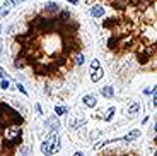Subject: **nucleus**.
Here are the masks:
<instances>
[{
  "mask_svg": "<svg viewBox=\"0 0 157 156\" xmlns=\"http://www.w3.org/2000/svg\"><path fill=\"white\" fill-rule=\"evenodd\" d=\"M91 16H92V17H102V16H104V7H102V5H101V3H94V5H92V9H91Z\"/></svg>",
  "mask_w": 157,
  "mask_h": 156,
  "instance_id": "f257e3e1",
  "label": "nucleus"
},
{
  "mask_svg": "<svg viewBox=\"0 0 157 156\" xmlns=\"http://www.w3.org/2000/svg\"><path fill=\"white\" fill-rule=\"evenodd\" d=\"M44 12H48V14L60 12V3L58 2H48V3H44Z\"/></svg>",
  "mask_w": 157,
  "mask_h": 156,
  "instance_id": "f03ea898",
  "label": "nucleus"
},
{
  "mask_svg": "<svg viewBox=\"0 0 157 156\" xmlns=\"http://www.w3.org/2000/svg\"><path fill=\"white\" fill-rule=\"evenodd\" d=\"M82 101H84V105L89 106V108H94V106L98 105V99H96L94 95H85V96L82 98Z\"/></svg>",
  "mask_w": 157,
  "mask_h": 156,
  "instance_id": "7ed1b4c3",
  "label": "nucleus"
},
{
  "mask_svg": "<svg viewBox=\"0 0 157 156\" xmlns=\"http://www.w3.org/2000/svg\"><path fill=\"white\" fill-rule=\"evenodd\" d=\"M101 95L104 98H113L115 96V88H113V86H104V88L101 89Z\"/></svg>",
  "mask_w": 157,
  "mask_h": 156,
  "instance_id": "20e7f679",
  "label": "nucleus"
},
{
  "mask_svg": "<svg viewBox=\"0 0 157 156\" xmlns=\"http://www.w3.org/2000/svg\"><path fill=\"white\" fill-rule=\"evenodd\" d=\"M46 125H48L51 130H57V129L60 127V122L55 117H51V118H48V120H46Z\"/></svg>",
  "mask_w": 157,
  "mask_h": 156,
  "instance_id": "39448f33",
  "label": "nucleus"
},
{
  "mask_svg": "<svg viewBox=\"0 0 157 156\" xmlns=\"http://www.w3.org/2000/svg\"><path fill=\"white\" fill-rule=\"evenodd\" d=\"M140 136V130H132L128 136H125V137H121V139H116V141H133V139H137V137Z\"/></svg>",
  "mask_w": 157,
  "mask_h": 156,
  "instance_id": "423d86ee",
  "label": "nucleus"
},
{
  "mask_svg": "<svg viewBox=\"0 0 157 156\" xmlns=\"http://www.w3.org/2000/svg\"><path fill=\"white\" fill-rule=\"evenodd\" d=\"M138 110H140V105H138L137 101H132V103L128 105V113H130V115H135V113H138Z\"/></svg>",
  "mask_w": 157,
  "mask_h": 156,
  "instance_id": "0eeeda50",
  "label": "nucleus"
},
{
  "mask_svg": "<svg viewBox=\"0 0 157 156\" xmlns=\"http://www.w3.org/2000/svg\"><path fill=\"white\" fill-rule=\"evenodd\" d=\"M115 113H116V108H115V106H109V108H108V112H106V115H104V120H106V122H111V120H113V117H115Z\"/></svg>",
  "mask_w": 157,
  "mask_h": 156,
  "instance_id": "6e6552de",
  "label": "nucleus"
},
{
  "mask_svg": "<svg viewBox=\"0 0 157 156\" xmlns=\"http://www.w3.org/2000/svg\"><path fill=\"white\" fill-rule=\"evenodd\" d=\"M102 76H104V72H102V69H96V70H94V72L91 74V79H92L94 82H98V81H99V79H101V77H102Z\"/></svg>",
  "mask_w": 157,
  "mask_h": 156,
  "instance_id": "1a4fd4ad",
  "label": "nucleus"
},
{
  "mask_svg": "<svg viewBox=\"0 0 157 156\" xmlns=\"http://www.w3.org/2000/svg\"><path fill=\"white\" fill-rule=\"evenodd\" d=\"M55 113H57V117H61V115H65V113H67V108H65V106L57 105V106H55Z\"/></svg>",
  "mask_w": 157,
  "mask_h": 156,
  "instance_id": "9d476101",
  "label": "nucleus"
},
{
  "mask_svg": "<svg viewBox=\"0 0 157 156\" xmlns=\"http://www.w3.org/2000/svg\"><path fill=\"white\" fill-rule=\"evenodd\" d=\"M41 153H43V155H50V144H48L46 141L41 144Z\"/></svg>",
  "mask_w": 157,
  "mask_h": 156,
  "instance_id": "9b49d317",
  "label": "nucleus"
},
{
  "mask_svg": "<svg viewBox=\"0 0 157 156\" xmlns=\"http://www.w3.org/2000/svg\"><path fill=\"white\" fill-rule=\"evenodd\" d=\"M109 142H113V139H108V141H102V142H98V144H96L94 148H96V149H101V148H104L106 144H109Z\"/></svg>",
  "mask_w": 157,
  "mask_h": 156,
  "instance_id": "f8f14e48",
  "label": "nucleus"
},
{
  "mask_svg": "<svg viewBox=\"0 0 157 156\" xmlns=\"http://www.w3.org/2000/svg\"><path fill=\"white\" fill-rule=\"evenodd\" d=\"M0 88H2V89H9V88H10V82L3 77L2 79V82H0Z\"/></svg>",
  "mask_w": 157,
  "mask_h": 156,
  "instance_id": "ddd939ff",
  "label": "nucleus"
},
{
  "mask_svg": "<svg viewBox=\"0 0 157 156\" xmlns=\"http://www.w3.org/2000/svg\"><path fill=\"white\" fill-rule=\"evenodd\" d=\"M75 64H77V65H82V64H84V55H82V53H77V55H75Z\"/></svg>",
  "mask_w": 157,
  "mask_h": 156,
  "instance_id": "4468645a",
  "label": "nucleus"
},
{
  "mask_svg": "<svg viewBox=\"0 0 157 156\" xmlns=\"http://www.w3.org/2000/svg\"><path fill=\"white\" fill-rule=\"evenodd\" d=\"M99 67H101V64H99L98 59H94L92 62H91V69H92V70H96V69H99Z\"/></svg>",
  "mask_w": 157,
  "mask_h": 156,
  "instance_id": "2eb2a0df",
  "label": "nucleus"
},
{
  "mask_svg": "<svg viewBox=\"0 0 157 156\" xmlns=\"http://www.w3.org/2000/svg\"><path fill=\"white\" fill-rule=\"evenodd\" d=\"M14 65L19 69V67H24V62H22V60H19V59H16V60H14Z\"/></svg>",
  "mask_w": 157,
  "mask_h": 156,
  "instance_id": "dca6fc26",
  "label": "nucleus"
},
{
  "mask_svg": "<svg viewBox=\"0 0 157 156\" xmlns=\"http://www.w3.org/2000/svg\"><path fill=\"white\" fill-rule=\"evenodd\" d=\"M16 86H17V89H19L20 93H24V95H26V89H24V86H22V84H16Z\"/></svg>",
  "mask_w": 157,
  "mask_h": 156,
  "instance_id": "f3484780",
  "label": "nucleus"
},
{
  "mask_svg": "<svg viewBox=\"0 0 157 156\" xmlns=\"http://www.w3.org/2000/svg\"><path fill=\"white\" fill-rule=\"evenodd\" d=\"M34 108H36V112H38V115H43V110H41V106H39V105H36Z\"/></svg>",
  "mask_w": 157,
  "mask_h": 156,
  "instance_id": "a211bd4d",
  "label": "nucleus"
},
{
  "mask_svg": "<svg viewBox=\"0 0 157 156\" xmlns=\"http://www.w3.org/2000/svg\"><path fill=\"white\" fill-rule=\"evenodd\" d=\"M3 77H7V74H5V72H3V69L0 67V79H3Z\"/></svg>",
  "mask_w": 157,
  "mask_h": 156,
  "instance_id": "6ab92c4d",
  "label": "nucleus"
},
{
  "mask_svg": "<svg viewBox=\"0 0 157 156\" xmlns=\"http://www.w3.org/2000/svg\"><path fill=\"white\" fill-rule=\"evenodd\" d=\"M12 2V5H16V3H19V2H24V0H10Z\"/></svg>",
  "mask_w": 157,
  "mask_h": 156,
  "instance_id": "aec40b11",
  "label": "nucleus"
},
{
  "mask_svg": "<svg viewBox=\"0 0 157 156\" xmlns=\"http://www.w3.org/2000/svg\"><path fill=\"white\" fill-rule=\"evenodd\" d=\"M77 2H78V0H68V3H74V5H75Z\"/></svg>",
  "mask_w": 157,
  "mask_h": 156,
  "instance_id": "412c9836",
  "label": "nucleus"
},
{
  "mask_svg": "<svg viewBox=\"0 0 157 156\" xmlns=\"http://www.w3.org/2000/svg\"><path fill=\"white\" fill-rule=\"evenodd\" d=\"M0 31H2V26H0Z\"/></svg>",
  "mask_w": 157,
  "mask_h": 156,
  "instance_id": "4be33fe9",
  "label": "nucleus"
}]
</instances>
